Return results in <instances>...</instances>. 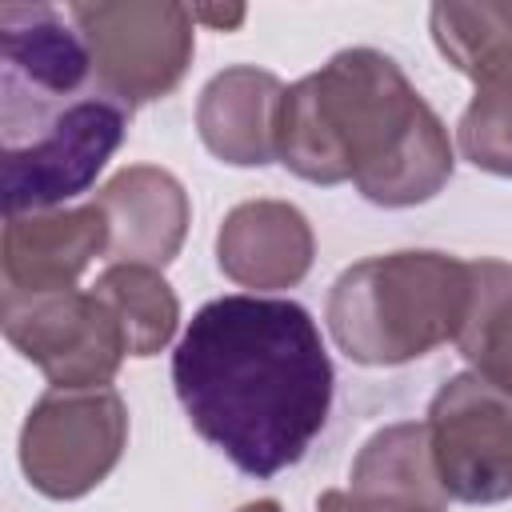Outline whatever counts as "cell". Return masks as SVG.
<instances>
[{
    "mask_svg": "<svg viewBox=\"0 0 512 512\" xmlns=\"http://www.w3.org/2000/svg\"><path fill=\"white\" fill-rule=\"evenodd\" d=\"M72 24L92 52L100 92L120 104H148L168 96L196 48L192 8L172 0H96L72 4Z\"/></svg>",
    "mask_w": 512,
    "mask_h": 512,
    "instance_id": "cell-5",
    "label": "cell"
},
{
    "mask_svg": "<svg viewBox=\"0 0 512 512\" xmlns=\"http://www.w3.org/2000/svg\"><path fill=\"white\" fill-rule=\"evenodd\" d=\"M172 384L188 424L256 480L296 464L332 408L320 328L276 296L208 300L172 352Z\"/></svg>",
    "mask_w": 512,
    "mask_h": 512,
    "instance_id": "cell-1",
    "label": "cell"
},
{
    "mask_svg": "<svg viewBox=\"0 0 512 512\" xmlns=\"http://www.w3.org/2000/svg\"><path fill=\"white\" fill-rule=\"evenodd\" d=\"M320 512H444L424 500L408 496H384V492H352V488H332L316 500Z\"/></svg>",
    "mask_w": 512,
    "mask_h": 512,
    "instance_id": "cell-18",
    "label": "cell"
},
{
    "mask_svg": "<svg viewBox=\"0 0 512 512\" xmlns=\"http://www.w3.org/2000/svg\"><path fill=\"white\" fill-rule=\"evenodd\" d=\"M456 348L480 380L512 396V264L472 260V300Z\"/></svg>",
    "mask_w": 512,
    "mask_h": 512,
    "instance_id": "cell-16",
    "label": "cell"
},
{
    "mask_svg": "<svg viewBox=\"0 0 512 512\" xmlns=\"http://www.w3.org/2000/svg\"><path fill=\"white\" fill-rule=\"evenodd\" d=\"M128 116L132 108L100 88L28 112H0L4 216L52 212L80 196L120 148Z\"/></svg>",
    "mask_w": 512,
    "mask_h": 512,
    "instance_id": "cell-4",
    "label": "cell"
},
{
    "mask_svg": "<svg viewBox=\"0 0 512 512\" xmlns=\"http://www.w3.org/2000/svg\"><path fill=\"white\" fill-rule=\"evenodd\" d=\"M92 204L104 212V224H108L104 256L112 264L164 268L176 260L188 236V216H192L188 192L172 172L156 164L120 168L96 192Z\"/></svg>",
    "mask_w": 512,
    "mask_h": 512,
    "instance_id": "cell-12",
    "label": "cell"
},
{
    "mask_svg": "<svg viewBox=\"0 0 512 512\" xmlns=\"http://www.w3.org/2000/svg\"><path fill=\"white\" fill-rule=\"evenodd\" d=\"M108 248V224L96 204L4 216L0 276L4 296H44L76 288V276Z\"/></svg>",
    "mask_w": 512,
    "mask_h": 512,
    "instance_id": "cell-11",
    "label": "cell"
},
{
    "mask_svg": "<svg viewBox=\"0 0 512 512\" xmlns=\"http://www.w3.org/2000/svg\"><path fill=\"white\" fill-rule=\"evenodd\" d=\"M428 24L444 60L476 84L456 128L464 160L512 176V0H444Z\"/></svg>",
    "mask_w": 512,
    "mask_h": 512,
    "instance_id": "cell-6",
    "label": "cell"
},
{
    "mask_svg": "<svg viewBox=\"0 0 512 512\" xmlns=\"http://www.w3.org/2000/svg\"><path fill=\"white\" fill-rule=\"evenodd\" d=\"M312 224L288 200H244L216 232V264L228 280L256 292L292 288L312 268Z\"/></svg>",
    "mask_w": 512,
    "mask_h": 512,
    "instance_id": "cell-13",
    "label": "cell"
},
{
    "mask_svg": "<svg viewBox=\"0 0 512 512\" xmlns=\"http://www.w3.org/2000/svg\"><path fill=\"white\" fill-rule=\"evenodd\" d=\"M276 160L312 184H344L380 208L432 200L452 176V140L400 64L344 48L284 92Z\"/></svg>",
    "mask_w": 512,
    "mask_h": 512,
    "instance_id": "cell-2",
    "label": "cell"
},
{
    "mask_svg": "<svg viewBox=\"0 0 512 512\" xmlns=\"http://www.w3.org/2000/svg\"><path fill=\"white\" fill-rule=\"evenodd\" d=\"M352 492H384V496H408V500H424L444 508L448 492L436 476V460H432V440H428V424L404 420V424H388L380 432H372L364 440V448L352 460V476H348Z\"/></svg>",
    "mask_w": 512,
    "mask_h": 512,
    "instance_id": "cell-15",
    "label": "cell"
},
{
    "mask_svg": "<svg viewBox=\"0 0 512 512\" xmlns=\"http://www.w3.org/2000/svg\"><path fill=\"white\" fill-rule=\"evenodd\" d=\"M284 84L276 72L256 64H236L216 72L196 104V128L204 148L236 168H260L276 160V128Z\"/></svg>",
    "mask_w": 512,
    "mask_h": 512,
    "instance_id": "cell-14",
    "label": "cell"
},
{
    "mask_svg": "<svg viewBox=\"0 0 512 512\" xmlns=\"http://www.w3.org/2000/svg\"><path fill=\"white\" fill-rule=\"evenodd\" d=\"M236 512H280V504H276V500H252V504H244V508H236Z\"/></svg>",
    "mask_w": 512,
    "mask_h": 512,
    "instance_id": "cell-20",
    "label": "cell"
},
{
    "mask_svg": "<svg viewBox=\"0 0 512 512\" xmlns=\"http://www.w3.org/2000/svg\"><path fill=\"white\" fill-rule=\"evenodd\" d=\"M192 20H204V24H216V28H236L244 20V8H228V12H220V8H192Z\"/></svg>",
    "mask_w": 512,
    "mask_h": 512,
    "instance_id": "cell-19",
    "label": "cell"
},
{
    "mask_svg": "<svg viewBox=\"0 0 512 512\" xmlns=\"http://www.w3.org/2000/svg\"><path fill=\"white\" fill-rule=\"evenodd\" d=\"M8 344L32 360L52 388H108L128 356L120 320L96 292L0 296Z\"/></svg>",
    "mask_w": 512,
    "mask_h": 512,
    "instance_id": "cell-8",
    "label": "cell"
},
{
    "mask_svg": "<svg viewBox=\"0 0 512 512\" xmlns=\"http://www.w3.org/2000/svg\"><path fill=\"white\" fill-rule=\"evenodd\" d=\"M92 292L112 308L120 320L128 356H156L180 324V300L172 284L160 276V268L148 264H108Z\"/></svg>",
    "mask_w": 512,
    "mask_h": 512,
    "instance_id": "cell-17",
    "label": "cell"
},
{
    "mask_svg": "<svg viewBox=\"0 0 512 512\" xmlns=\"http://www.w3.org/2000/svg\"><path fill=\"white\" fill-rule=\"evenodd\" d=\"M428 440L444 492L464 504L512 496V396L460 372L428 404Z\"/></svg>",
    "mask_w": 512,
    "mask_h": 512,
    "instance_id": "cell-9",
    "label": "cell"
},
{
    "mask_svg": "<svg viewBox=\"0 0 512 512\" xmlns=\"http://www.w3.org/2000/svg\"><path fill=\"white\" fill-rule=\"evenodd\" d=\"M468 300V260L448 252H388L336 276L328 292V328L348 360L388 368L456 340Z\"/></svg>",
    "mask_w": 512,
    "mask_h": 512,
    "instance_id": "cell-3",
    "label": "cell"
},
{
    "mask_svg": "<svg viewBox=\"0 0 512 512\" xmlns=\"http://www.w3.org/2000/svg\"><path fill=\"white\" fill-rule=\"evenodd\" d=\"M100 88L80 28L52 4H0V112L76 100Z\"/></svg>",
    "mask_w": 512,
    "mask_h": 512,
    "instance_id": "cell-10",
    "label": "cell"
},
{
    "mask_svg": "<svg viewBox=\"0 0 512 512\" xmlns=\"http://www.w3.org/2000/svg\"><path fill=\"white\" fill-rule=\"evenodd\" d=\"M128 444V408L116 388H52L20 428V468L48 500L92 492Z\"/></svg>",
    "mask_w": 512,
    "mask_h": 512,
    "instance_id": "cell-7",
    "label": "cell"
}]
</instances>
